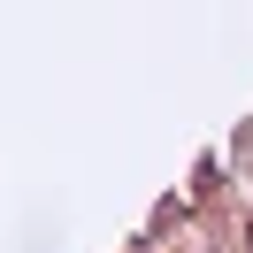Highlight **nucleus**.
Here are the masks:
<instances>
[{"label": "nucleus", "mask_w": 253, "mask_h": 253, "mask_svg": "<svg viewBox=\"0 0 253 253\" xmlns=\"http://www.w3.org/2000/svg\"><path fill=\"white\" fill-rule=\"evenodd\" d=\"M246 253H253V207H246Z\"/></svg>", "instance_id": "f257e3e1"}]
</instances>
